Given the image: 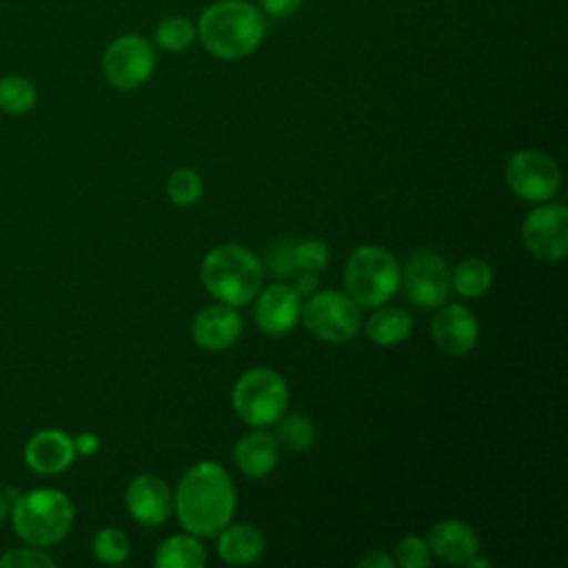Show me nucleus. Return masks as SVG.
Returning <instances> with one entry per match:
<instances>
[{
	"instance_id": "f704fd0d",
	"label": "nucleus",
	"mask_w": 568,
	"mask_h": 568,
	"mask_svg": "<svg viewBox=\"0 0 568 568\" xmlns=\"http://www.w3.org/2000/svg\"><path fill=\"white\" fill-rule=\"evenodd\" d=\"M359 568H393L395 566V559L384 552V550H371L368 555H364L359 561H357Z\"/></svg>"
},
{
	"instance_id": "a878e982",
	"label": "nucleus",
	"mask_w": 568,
	"mask_h": 568,
	"mask_svg": "<svg viewBox=\"0 0 568 568\" xmlns=\"http://www.w3.org/2000/svg\"><path fill=\"white\" fill-rule=\"evenodd\" d=\"M91 552L104 566H120V564H124L129 559L131 541H129V537L120 528L104 526V528H100L93 535Z\"/></svg>"
},
{
	"instance_id": "4468645a",
	"label": "nucleus",
	"mask_w": 568,
	"mask_h": 568,
	"mask_svg": "<svg viewBox=\"0 0 568 568\" xmlns=\"http://www.w3.org/2000/svg\"><path fill=\"white\" fill-rule=\"evenodd\" d=\"M124 504L129 515L146 526L155 528L169 519L173 513V493L164 479L158 475H138L129 481L124 493Z\"/></svg>"
},
{
	"instance_id": "aec40b11",
	"label": "nucleus",
	"mask_w": 568,
	"mask_h": 568,
	"mask_svg": "<svg viewBox=\"0 0 568 568\" xmlns=\"http://www.w3.org/2000/svg\"><path fill=\"white\" fill-rule=\"evenodd\" d=\"M364 331L368 339L377 346H395L410 337L413 317L402 306H377V311L366 320Z\"/></svg>"
},
{
	"instance_id": "f8f14e48",
	"label": "nucleus",
	"mask_w": 568,
	"mask_h": 568,
	"mask_svg": "<svg viewBox=\"0 0 568 568\" xmlns=\"http://www.w3.org/2000/svg\"><path fill=\"white\" fill-rule=\"evenodd\" d=\"M302 295L291 284H271L255 295V324L268 337L288 335L300 322Z\"/></svg>"
},
{
	"instance_id": "39448f33",
	"label": "nucleus",
	"mask_w": 568,
	"mask_h": 568,
	"mask_svg": "<svg viewBox=\"0 0 568 568\" xmlns=\"http://www.w3.org/2000/svg\"><path fill=\"white\" fill-rule=\"evenodd\" d=\"M402 266L379 244L357 246L344 264V286L357 306L377 308L399 288Z\"/></svg>"
},
{
	"instance_id": "72a5a7b5",
	"label": "nucleus",
	"mask_w": 568,
	"mask_h": 568,
	"mask_svg": "<svg viewBox=\"0 0 568 568\" xmlns=\"http://www.w3.org/2000/svg\"><path fill=\"white\" fill-rule=\"evenodd\" d=\"M302 297H308L311 293L317 291V273L311 271H302L297 275H293V284H291Z\"/></svg>"
},
{
	"instance_id": "6ab92c4d",
	"label": "nucleus",
	"mask_w": 568,
	"mask_h": 568,
	"mask_svg": "<svg viewBox=\"0 0 568 568\" xmlns=\"http://www.w3.org/2000/svg\"><path fill=\"white\" fill-rule=\"evenodd\" d=\"M217 555L224 564L248 566L255 564L264 550L266 539L253 524H226L217 535Z\"/></svg>"
},
{
	"instance_id": "c85d7f7f",
	"label": "nucleus",
	"mask_w": 568,
	"mask_h": 568,
	"mask_svg": "<svg viewBox=\"0 0 568 568\" xmlns=\"http://www.w3.org/2000/svg\"><path fill=\"white\" fill-rule=\"evenodd\" d=\"M55 559L47 552V548L24 544L20 548H11L0 555V568H53Z\"/></svg>"
},
{
	"instance_id": "ddd939ff",
	"label": "nucleus",
	"mask_w": 568,
	"mask_h": 568,
	"mask_svg": "<svg viewBox=\"0 0 568 568\" xmlns=\"http://www.w3.org/2000/svg\"><path fill=\"white\" fill-rule=\"evenodd\" d=\"M430 333L435 346L450 357L470 353L479 339V322L464 304H442L433 317Z\"/></svg>"
},
{
	"instance_id": "dca6fc26",
	"label": "nucleus",
	"mask_w": 568,
	"mask_h": 568,
	"mask_svg": "<svg viewBox=\"0 0 568 568\" xmlns=\"http://www.w3.org/2000/svg\"><path fill=\"white\" fill-rule=\"evenodd\" d=\"M24 464L38 475H60L75 459L73 437L60 428L38 430L24 444Z\"/></svg>"
},
{
	"instance_id": "2eb2a0df",
	"label": "nucleus",
	"mask_w": 568,
	"mask_h": 568,
	"mask_svg": "<svg viewBox=\"0 0 568 568\" xmlns=\"http://www.w3.org/2000/svg\"><path fill=\"white\" fill-rule=\"evenodd\" d=\"M242 335V317L229 304H209L191 322V337L204 351H226Z\"/></svg>"
},
{
	"instance_id": "6e6552de",
	"label": "nucleus",
	"mask_w": 568,
	"mask_h": 568,
	"mask_svg": "<svg viewBox=\"0 0 568 568\" xmlns=\"http://www.w3.org/2000/svg\"><path fill=\"white\" fill-rule=\"evenodd\" d=\"M155 44L138 33L111 40L102 53V75L118 91L142 87L155 71Z\"/></svg>"
},
{
	"instance_id": "473e14b6",
	"label": "nucleus",
	"mask_w": 568,
	"mask_h": 568,
	"mask_svg": "<svg viewBox=\"0 0 568 568\" xmlns=\"http://www.w3.org/2000/svg\"><path fill=\"white\" fill-rule=\"evenodd\" d=\"M73 448H75V455H95L100 450V437L95 433H80L78 437H73Z\"/></svg>"
},
{
	"instance_id": "bb28decb",
	"label": "nucleus",
	"mask_w": 568,
	"mask_h": 568,
	"mask_svg": "<svg viewBox=\"0 0 568 568\" xmlns=\"http://www.w3.org/2000/svg\"><path fill=\"white\" fill-rule=\"evenodd\" d=\"M166 193H169V200L178 206H191L195 204L202 193H204V184H202V178L193 171V169H175L169 180H166Z\"/></svg>"
},
{
	"instance_id": "7ed1b4c3",
	"label": "nucleus",
	"mask_w": 568,
	"mask_h": 568,
	"mask_svg": "<svg viewBox=\"0 0 568 568\" xmlns=\"http://www.w3.org/2000/svg\"><path fill=\"white\" fill-rule=\"evenodd\" d=\"M200 277L209 295L233 308L246 306L262 288V262L240 244L211 248L200 266Z\"/></svg>"
},
{
	"instance_id": "f03ea898",
	"label": "nucleus",
	"mask_w": 568,
	"mask_h": 568,
	"mask_svg": "<svg viewBox=\"0 0 568 568\" xmlns=\"http://www.w3.org/2000/svg\"><path fill=\"white\" fill-rule=\"evenodd\" d=\"M200 44L217 60L253 55L266 36V16L248 0H215L195 22Z\"/></svg>"
},
{
	"instance_id": "393cba45",
	"label": "nucleus",
	"mask_w": 568,
	"mask_h": 568,
	"mask_svg": "<svg viewBox=\"0 0 568 568\" xmlns=\"http://www.w3.org/2000/svg\"><path fill=\"white\" fill-rule=\"evenodd\" d=\"M38 91L36 84L24 75L0 78V111L9 115L29 113L36 106Z\"/></svg>"
},
{
	"instance_id": "0eeeda50",
	"label": "nucleus",
	"mask_w": 568,
	"mask_h": 568,
	"mask_svg": "<svg viewBox=\"0 0 568 568\" xmlns=\"http://www.w3.org/2000/svg\"><path fill=\"white\" fill-rule=\"evenodd\" d=\"M300 320L313 337L328 344L348 342L362 326V313L355 300L333 288L311 293L300 308Z\"/></svg>"
},
{
	"instance_id": "412c9836",
	"label": "nucleus",
	"mask_w": 568,
	"mask_h": 568,
	"mask_svg": "<svg viewBox=\"0 0 568 568\" xmlns=\"http://www.w3.org/2000/svg\"><path fill=\"white\" fill-rule=\"evenodd\" d=\"M153 564L158 568H202L206 564V550L200 537L191 532L171 535L155 548Z\"/></svg>"
},
{
	"instance_id": "4be33fe9",
	"label": "nucleus",
	"mask_w": 568,
	"mask_h": 568,
	"mask_svg": "<svg viewBox=\"0 0 568 568\" xmlns=\"http://www.w3.org/2000/svg\"><path fill=\"white\" fill-rule=\"evenodd\" d=\"M490 284H493V268L481 257H466L455 266V271H450V288L466 300L486 295Z\"/></svg>"
},
{
	"instance_id": "f257e3e1",
	"label": "nucleus",
	"mask_w": 568,
	"mask_h": 568,
	"mask_svg": "<svg viewBox=\"0 0 568 568\" xmlns=\"http://www.w3.org/2000/svg\"><path fill=\"white\" fill-rule=\"evenodd\" d=\"M235 486L224 466H191L173 493V510L182 528L195 537H215L235 513Z\"/></svg>"
},
{
	"instance_id": "f3484780",
	"label": "nucleus",
	"mask_w": 568,
	"mask_h": 568,
	"mask_svg": "<svg viewBox=\"0 0 568 568\" xmlns=\"http://www.w3.org/2000/svg\"><path fill=\"white\" fill-rule=\"evenodd\" d=\"M430 552L453 566H466V561L479 552V539L473 526L462 519H442L428 530Z\"/></svg>"
},
{
	"instance_id": "9b49d317",
	"label": "nucleus",
	"mask_w": 568,
	"mask_h": 568,
	"mask_svg": "<svg viewBox=\"0 0 568 568\" xmlns=\"http://www.w3.org/2000/svg\"><path fill=\"white\" fill-rule=\"evenodd\" d=\"M521 242L539 262H559L568 253V209L564 202H541L521 224Z\"/></svg>"
},
{
	"instance_id": "c756f323",
	"label": "nucleus",
	"mask_w": 568,
	"mask_h": 568,
	"mask_svg": "<svg viewBox=\"0 0 568 568\" xmlns=\"http://www.w3.org/2000/svg\"><path fill=\"white\" fill-rule=\"evenodd\" d=\"M430 557H433V552H430L428 541L424 537L406 535L395 546V557L393 559L402 568H428L430 566Z\"/></svg>"
},
{
	"instance_id": "2f4dec72",
	"label": "nucleus",
	"mask_w": 568,
	"mask_h": 568,
	"mask_svg": "<svg viewBox=\"0 0 568 568\" xmlns=\"http://www.w3.org/2000/svg\"><path fill=\"white\" fill-rule=\"evenodd\" d=\"M302 4L304 0H257V9L268 18H291Z\"/></svg>"
},
{
	"instance_id": "a211bd4d",
	"label": "nucleus",
	"mask_w": 568,
	"mask_h": 568,
	"mask_svg": "<svg viewBox=\"0 0 568 568\" xmlns=\"http://www.w3.org/2000/svg\"><path fill=\"white\" fill-rule=\"evenodd\" d=\"M280 459V446L273 433L264 428H253L244 433L233 446V462L237 470L248 479L266 477L275 470Z\"/></svg>"
},
{
	"instance_id": "7c9ffc66",
	"label": "nucleus",
	"mask_w": 568,
	"mask_h": 568,
	"mask_svg": "<svg viewBox=\"0 0 568 568\" xmlns=\"http://www.w3.org/2000/svg\"><path fill=\"white\" fill-rule=\"evenodd\" d=\"M266 268L275 277H293L295 260H293V240H282L273 244L266 253Z\"/></svg>"
},
{
	"instance_id": "1a4fd4ad",
	"label": "nucleus",
	"mask_w": 568,
	"mask_h": 568,
	"mask_svg": "<svg viewBox=\"0 0 568 568\" xmlns=\"http://www.w3.org/2000/svg\"><path fill=\"white\" fill-rule=\"evenodd\" d=\"M508 189L524 202L541 204L557 195L561 171L552 155L539 149H521L513 153L504 171Z\"/></svg>"
},
{
	"instance_id": "20e7f679",
	"label": "nucleus",
	"mask_w": 568,
	"mask_h": 568,
	"mask_svg": "<svg viewBox=\"0 0 568 568\" xmlns=\"http://www.w3.org/2000/svg\"><path fill=\"white\" fill-rule=\"evenodd\" d=\"M11 524L16 535L31 546L51 548L60 544L73 526V504L58 488H33L18 493L11 501Z\"/></svg>"
},
{
	"instance_id": "b1692460",
	"label": "nucleus",
	"mask_w": 568,
	"mask_h": 568,
	"mask_svg": "<svg viewBox=\"0 0 568 568\" xmlns=\"http://www.w3.org/2000/svg\"><path fill=\"white\" fill-rule=\"evenodd\" d=\"M197 40L195 22L184 16H169L158 22L153 31V44L166 53H182Z\"/></svg>"
},
{
	"instance_id": "5701e85b",
	"label": "nucleus",
	"mask_w": 568,
	"mask_h": 568,
	"mask_svg": "<svg viewBox=\"0 0 568 568\" xmlns=\"http://www.w3.org/2000/svg\"><path fill=\"white\" fill-rule=\"evenodd\" d=\"M275 442L280 448H286V450H293V453H302V450H308L315 442V424L308 415H302V413H288V415H282L275 424Z\"/></svg>"
},
{
	"instance_id": "9d476101",
	"label": "nucleus",
	"mask_w": 568,
	"mask_h": 568,
	"mask_svg": "<svg viewBox=\"0 0 568 568\" xmlns=\"http://www.w3.org/2000/svg\"><path fill=\"white\" fill-rule=\"evenodd\" d=\"M406 300L417 308H439L450 295V268L446 260L428 248L415 251L399 273Z\"/></svg>"
},
{
	"instance_id": "423d86ee",
	"label": "nucleus",
	"mask_w": 568,
	"mask_h": 568,
	"mask_svg": "<svg viewBox=\"0 0 568 568\" xmlns=\"http://www.w3.org/2000/svg\"><path fill=\"white\" fill-rule=\"evenodd\" d=\"M235 415L253 428L273 426L288 406V386L271 366H253L244 371L231 390Z\"/></svg>"
},
{
	"instance_id": "cd10ccee",
	"label": "nucleus",
	"mask_w": 568,
	"mask_h": 568,
	"mask_svg": "<svg viewBox=\"0 0 568 568\" xmlns=\"http://www.w3.org/2000/svg\"><path fill=\"white\" fill-rule=\"evenodd\" d=\"M293 260H295V275L302 271L322 273L331 262V248L324 240L293 242Z\"/></svg>"
},
{
	"instance_id": "c9c22d12",
	"label": "nucleus",
	"mask_w": 568,
	"mask_h": 568,
	"mask_svg": "<svg viewBox=\"0 0 568 568\" xmlns=\"http://www.w3.org/2000/svg\"><path fill=\"white\" fill-rule=\"evenodd\" d=\"M9 513H11V499L7 493H0V524H4Z\"/></svg>"
}]
</instances>
